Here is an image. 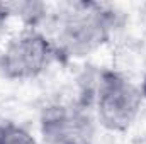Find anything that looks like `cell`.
Masks as SVG:
<instances>
[{
    "instance_id": "6",
    "label": "cell",
    "mask_w": 146,
    "mask_h": 144,
    "mask_svg": "<svg viewBox=\"0 0 146 144\" xmlns=\"http://www.w3.org/2000/svg\"><path fill=\"white\" fill-rule=\"evenodd\" d=\"M10 17V9H9V3H2L0 2V26L3 22H7V19Z\"/></svg>"
},
{
    "instance_id": "4",
    "label": "cell",
    "mask_w": 146,
    "mask_h": 144,
    "mask_svg": "<svg viewBox=\"0 0 146 144\" xmlns=\"http://www.w3.org/2000/svg\"><path fill=\"white\" fill-rule=\"evenodd\" d=\"M39 124L48 144H94L95 141L90 108L80 100L44 107Z\"/></svg>"
},
{
    "instance_id": "5",
    "label": "cell",
    "mask_w": 146,
    "mask_h": 144,
    "mask_svg": "<svg viewBox=\"0 0 146 144\" xmlns=\"http://www.w3.org/2000/svg\"><path fill=\"white\" fill-rule=\"evenodd\" d=\"M0 144H37V141L12 120L0 122Z\"/></svg>"
},
{
    "instance_id": "2",
    "label": "cell",
    "mask_w": 146,
    "mask_h": 144,
    "mask_svg": "<svg viewBox=\"0 0 146 144\" xmlns=\"http://www.w3.org/2000/svg\"><path fill=\"white\" fill-rule=\"evenodd\" d=\"M87 107H94L99 122L112 132L127 131L138 119L143 95L139 87L129 78L112 70H102L94 76L92 87L87 88V100H80Z\"/></svg>"
},
{
    "instance_id": "1",
    "label": "cell",
    "mask_w": 146,
    "mask_h": 144,
    "mask_svg": "<svg viewBox=\"0 0 146 144\" xmlns=\"http://www.w3.org/2000/svg\"><path fill=\"white\" fill-rule=\"evenodd\" d=\"M121 26V12L109 3L72 2L53 17L54 34L49 37L60 59L94 53L109 41Z\"/></svg>"
},
{
    "instance_id": "3",
    "label": "cell",
    "mask_w": 146,
    "mask_h": 144,
    "mask_svg": "<svg viewBox=\"0 0 146 144\" xmlns=\"http://www.w3.org/2000/svg\"><path fill=\"white\" fill-rule=\"evenodd\" d=\"M60 54L49 36L34 27H24L0 53V75L7 80H33L46 71Z\"/></svg>"
},
{
    "instance_id": "7",
    "label": "cell",
    "mask_w": 146,
    "mask_h": 144,
    "mask_svg": "<svg viewBox=\"0 0 146 144\" xmlns=\"http://www.w3.org/2000/svg\"><path fill=\"white\" fill-rule=\"evenodd\" d=\"M139 90H141V95H143V100H146V75H145V78H143V83H141V87H139Z\"/></svg>"
}]
</instances>
